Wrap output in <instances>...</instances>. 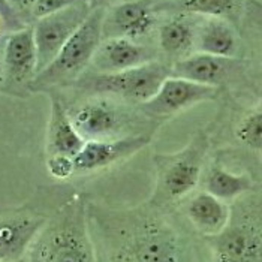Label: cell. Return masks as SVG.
Returning <instances> with one entry per match:
<instances>
[{
    "label": "cell",
    "instance_id": "6da1fadb",
    "mask_svg": "<svg viewBox=\"0 0 262 262\" xmlns=\"http://www.w3.org/2000/svg\"><path fill=\"white\" fill-rule=\"evenodd\" d=\"M113 262H183L177 232L148 213H123L108 222Z\"/></svg>",
    "mask_w": 262,
    "mask_h": 262
},
{
    "label": "cell",
    "instance_id": "7a4b0ae2",
    "mask_svg": "<svg viewBox=\"0 0 262 262\" xmlns=\"http://www.w3.org/2000/svg\"><path fill=\"white\" fill-rule=\"evenodd\" d=\"M27 255L29 262H96L87 207L80 195L69 198L47 219Z\"/></svg>",
    "mask_w": 262,
    "mask_h": 262
},
{
    "label": "cell",
    "instance_id": "3957f363",
    "mask_svg": "<svg viewBox=\"0 0 262 262\" xmlns=\"http://www.w3.org/2000/svg\"><path fill=\"white\" fill-rule=\"evenodd\" d=\"M105 12L106 9L103 8L90 11L80 29L63 45L57 57L36 75L30 85L32 92H50L57 85L77 82L82 78L103 39Z\"/></svg>",
    "mask_w": 262,
    "mask_h": 262
},
{
    "label": "cell",
    "instance_id": "277c9868",
    "mask_svg": "<svg viewBox=\"0 0 262 262\" xmlns=\"http://www.w3.org/2000/svg\"><path fill=\"white\" fill-rule=\"evenodd\" d=\"M208 140L198 134L177 153L156 156V189L151 202L165 205L189 196L202 179V165Z\"/></svg>",
    "mask_w": 262,
    "mask_h": 262
},
{
    "label": "cell",
    "instance_id": "5b68a950",
    "mask_svg": "<svg viewBox=\"0 0 262 262\" xmlns=\"http://www.w3.org/2000/svg\"><path fill=\"white\" fill-rule=\"evenodd\" d=\"M168 77H171V66L153 60L117 74H93L80 78L77 84L95 96H116L142 105L155 96Z\"/></svg>",
    "mask_w": 262,
    "mask_h": 262
},
{
    "label": "cell",
    "instance_id": "8992f818",
    "mask_svg": "<svg viewBox=\"0 0 262 262\" xmlns=\"http://www.w3.org/2000/svg\"><path fill=\"white\" fill-rule=\"evenodd\" d=\"M69 111L75 129L85 141L113 140L126 135L130 116L117 102L106 98H90L72 106Z\"/></svg>",
    "mask_w": 262,
    "mask_h": 262
},
{
    "label": "cell",
    "instance_id": "52a82bcc",
    "mask_svg": "<svg viewBox=\"0 0 262 262\" xmlns=\"http://www.w3.org/2000/svg\"><path fill=\"white\" fill-rule=\"evenodd\" d=\"M38 75V51L33 27L26 26L11 32L3 42L2 85L12 95H23Z\"/></svg>",
    "mask_w": 262,
    "mask_h": 262
},
{
    "label": "cell",
    "instance_id": "ba28073f",
    "mask_svg": "<svg viewBox=\"0 0 262 262\" xmlns=\"http://www.w3.org/2000/svg\"><path fill=\"white\" fill-rule=\"evenodd\" d=\"M92 8L87 0L35 20L33 36L38 51V74L57 57L63 45L80 29Z\"/></svg>",
    "mask_w": 262,
    "mask_h": 262
},
{
    "label": "cell",
    "instance_id": "9c48e42d",
    "mask_svg": "<svg viewBox=\"0 0 262 262\" xmlns=\"http://www.w3.org/2000/svg\"><path fill=\"white\" fill-rule=\"evenodd\" d=\"M219 95L217 87L202 85L179 77H168L155 96L141 106L153 117H169L201 102L211 101Z\"/></svg>",
    "mask_w": 262,
    "mask_h": 262
},
{
    "label": "cell",
    "instance_id": "30bf717a",
    "mask_svg": "<svg viewBox=\"0 0 262 262\" xmlns=\"http://www.w3.org/2000/svg\"><path fill=\"white\" fill-rule=\"evenodd\" d=\"M214 262H261L262 231L250 222L231 223L208 238Z\"/></svg>",
    "mask_w": 262,
    "mask_h": 262
},
{
    "label": "cell",
    "instance_id": "8fae6325",
    "mask_svg": "<svg viewBox=\"0 0 262 262\" xmlns=\"http://www.w3.org/2000/svg\"><path fill=\"white\" fill-rule=\"evenodd\" d=\"M150 135L137 134L113 140L85 141L80 153L74 158L77 172H95L110 168L137 155L148 142Z\"/></svg>",
    "mask_w": 262,
    "mask_h": 262
},
{
    "label": "cell",
    "instance_id": "7c38bea8",
    "mask_svg": "<svg viewBox=\"0 0 262 262\" xmlns=\"http://www.w3.org/2000/svg\"><path fill=\"white\" fill-rule=\"evenodd\" d=\"M155 11L144 0H124L106 9L103 18L105 38H126L138 40L156 27Z\"/></svg>",
    "mask_w": 262,
    "mask_h": 262
},
{
    "label": "cell",
    "instance_id": "4fadbf2b",
    "mask_svg": "<svg viewBox=\"0 0 262 262\" xmlns=\"http://www.w3.org/2000/svg\"><path fill=\"white\" fill-rule=\"evenodd\" d=\"M156 60V53L138 40L105 38L98 47L92 68L95 74H117Z\"/></svg>",
    "mask_w": 262,
    "mask_h": 262
},
{
    "label": "cell",
    "instance_id": "5bb4252c",
    "mask_svg": "<svg viewBox=\"0 0 262 262\" xmlns=\"http://www.w3.org/2000/svg\"><path fill=\"white\" fill-rule=\"evenodd\" d=\"M45 223L47 217L33 214H15L0 219V262L24 259Z\"/></svg>",
    "mask_w": 262,
    "mask_h": 262
},
{
    "label": "cell",
    "instance_id": "9a60e30c",
    "mask_svg": "<svg viewBox=\"0 0 262 262\" xmlns=\"http://www.w3.org/2000/svg\"><path fill=\"white\" fill-rule=\"evenodd\" d=\"M238 38L234 27L221 17H200L195 21L193 53H204L223 59H234Z\"/></svg>",
    "mask_w": 262,
    "mask_h": 262
},
{
    "label": "cell",
    "instance_id": "2e32d148",
    "mask_svg": "<svg viewBox=\"0 0 262 262\" xmlns=\"http://www.w3.org/2000/svg\"><path fill=\"white\" fill-rule=\"evenodd\" d=\"M184 214L192 226L207 238L219 235L231 222L228 204L205 190L189 196L184 204Z\"/></svg>",
    "mask_w": 262,
    "mask_h": 262
},
{
    "label": "cell",
    "instance_id": "e0dca14e",
    "mask_svg": "<svg viewBox=\"0 0 262 262\" xmlns=\"http://www.w3.org/2000/svg\"><path fill=\"white\" fill-rule=\"evenodd\" d=\"M234 61V59H223L204 53H192L171 66V75L219 89V85H222V82H225L232 72Z\"/></svg>",
    "mask_w": 262,
    "mask_h": 262
},
{
    "label": "cell",
    "instance_id": "ac0fdd59",
    "mask_svg": "<svg viewBox=\"0 0 262 262\" xmlns=\"http://www.w3.org/2000/svg\"><path fill=\"white\" fill-rule=\"evenodd\" d=\"M85 140L78 134L71 120L69 111L57 96H51L50 120L47 127V153L48 156L61 155L75 158Z\"/></svg>",
    "mask_w": 262,
    "mask_h": 262
},
{
    "label": "cell",
    "instance_id": "d6986e66",
    "mask_svg": "<svg viewBox=\"0 0 262 262\" xmlns=\"http://www.w3.org/2000/svg\"><path fill=\"white\" fill-rule=\"evenodd\" d=\"M161 50L176 61L192 54L195 39V21L189 14H179L162 23L158 32Z\"/></svg>",
    "mask_w": 262,
    "mask_h": 262
},
{
    "label": "cell",
    "instance_id": "ffe728a7",
    "mask_svg": "<svg viewBox=\"0 0 262 262\" xmlns=\"http://www.w3.org/2000/svg\"><path fill=\"white\" fill-rule=\"evenodd\" d=\"M204 190L213 196L228 202L242 196L253 187V182L247 174L228 171L221 165L211 166L201 179Z\"/></svg>",
    "mask_w": 262,
    "mask_h": 262
},
{
    "label": "cell",
    "instance_id": "44dd1931",
    "mask_svg": "<svg viewBox=\"0 0 262 262\" xmlns=\"http://www.w3.org/2000/svg\"><path fill=\"white\" fill-rule=\"evenodd\" d=\"M183 14L225 18L234 11L235 0H179Z\"/></svg>",
    "mask_w": 262,
    "mask_h": 262
},
{
    "label": "cell",
    "instance_id": "7402d4cb",
    "mask_svg": "<svg viewBox=\"0 0 262 262\" xmlns=\"http://www.w3.org/2000/svg\"><path fill=\"white\" fill-rule=\"evenodd\" d=\"M235 135L246 147L262 151V108L249 113L237 126Z\"/></svg>",
    "mask_w": 262,
    "mask_h": 262
},
{
    "label": "cell",
    "instance_id": "603a6c76",
    "mask_svg": "<svg viewBox=\"0 0 262 262\" xmlns=\"http://www.w3.org/2000/svg\"><path fill=\"white\" fill-rule=\"evenodd\" d=\"M47 169L51 174V177H54L57 180H68L69 177H72L77 172L75 171L74 158L61 156V155L48 156V159H47Z\"/></svg>",
    "mask_w": 262,
    "mask_h": 262
},
{
    "label": "cell",
    "instance_id": "cb8c5ba5",
    "mask_svg": "<svg viewBox=\"0 0 262 262\" xmlns=\"http://www.w3.org/2000/svg\"><path fill=\"white\" fill-rule=\"evenodd\" d=\"M3 2L23 26H24V23L35 20L33 12H35L36 0H3Z\"/></svg>",
    "mask_w": 262,
    "mask_h": 262
},
{
    "label": "cell",
    "instance_id": "d4e9b609",
    "mask_svg": "<svg viewBox=\"0 0 262 262\" xmlns=\"http://www.w3.org/2000/svg\"><path fill=\"white\" fill-rule=\"evenodd\" d=\"M82 0H36L33 17H35V20H38V18L47 17L50 14L59 12L61 9H66L72 5H77Z\"/></svg>",
    "mask_w": 262,
    "mask_h": 262
},
{
    "label": "cell",
    "instance_id": "484cf974",
    "mask_svg": "<svg viewBox=\"0 0 262 262\" xmlns=\"http://www.w3.org/2000/svg\"><path fill=\"white\" fill-rule=\"evenodd\" d=\"M87 2L92 9H98V8L108 9V8H113L114 5L120 3V0H87Z\"/></svg>",
    "mask_w": 262,
    "mask_h": 262
},
{
    "label": "cell",
    "instance_id": "4316f807",
    "mask_svg": "<svg viewBox=\"0 0 262 262\" xmlns=\"http://www.w3.org/2000/svg\"><path fill=\"white\" fill-rule=\"evenodd\" d=\"M0 12L6 14V15H8V17H11L12 20H15L17 23H20V21L15 18V15H14V14H12V12H11V11L8 9V6L5 5V2H3V0H0ZM20 24H21V23H20ZM21 26H23V24H21ZM23 27H26V26H23Z\"/></svg>",
    "mask_w": 262,
    "mask_h": 262
},
{
    "label": "cell",
    "instance_id": "83f0119b",
    "mask_svg": "<svg viewBox=\"0 0 262 262\" xmlns=\"http://www.w3.org/2000/svg\"><path fill=\"white\" fill-rule=\"evenodd\" d=\"M3 42H5V38L0 39V82H2V56H3Z\"/></svg>",
    "mask_w": 262,
    "mask_h": 262
},
{
    "label": "cell",
    "instance_id": "f1b7e54d",
    "mask_svg": "<svg viewBox=\"0 0 262 262\" xmlns=\"http://www.w3.org/2000/svg\"><path fill=\"white\" fill-rule=\"evenodd\" d=\"M17 262H29L27 259H20V261H17Z\"/></svg>",
    "mask_w": 262,
    "mask_h": 262
}]
</instances>
